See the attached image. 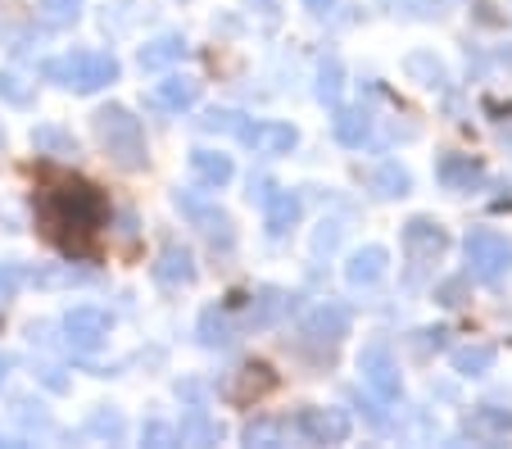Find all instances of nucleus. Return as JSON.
<instances>
[{"instance_id": "34", "label": "nucleus", "mask_w": 512, "mask_h": 449, "mask_svg": "<svg viewBox=\"0 0 512 449\" xmlns=\"http://www.w3.org/2000/svg\"><path fill=\"white\" fill-rule=\"evenodd\" d=\"M467 282H472V277H449V282H440L435 286V304H445V309H458V304L467 300Z\"/></svg>"}, {"instance_id": "2", "label": "nucleus", "mask_w": 512, "mask_h": 449, "mask_svg": "<svg viewBox=\"0 0 512 449\" xmlns=\"http://www.w3.org/2000/svg\"><path fill=\"white\" fill-rule=\"evenodd\" d=\"M96 141L105 146V155L114 159L123 173H141L145 168V132H141V118L132 114L127 105H100L96 109Z\"/></svg>"}, {"instance_id": "41", "label": "nucleus", "mask_w": 512, "mask_h": 449, "mask_svg": "<svg viewBox=\"0 0 512 449\" xmlns=\"http://www.w3.org/2000/svg\"><path fill=\"white\" fill-rule=\"evenodd\" d=\"M141 436L150 440V445H168V440H173V427H168V422H145Z\"/></svg>"}, {"instance_id": "3", "label": "nucleus", "mask_w": 512, "mask_h": 449, "mask_svg": "<svg viewBox=\"0 0 512 449\" xmlns=\"http://www.w3.org/2000/svg\"><path fill=\"white\" fill-rule=\"evenodd\" d=\"M41 78L78 91V96H91V91L118 82V59L105 55V50H73V55L46 59V64H41Z\"/></svg>"}, {"instance_id": "7", "label": "nucleus", "mask_w": 512, "mask_h": 449, "mask_svg": "<svg viewBox=\"0 0 512 449\" xmlns=\"http://www.w3.org/2000/svg\"><path fill=\"white\" fill-rule=\"evenodd\" d=\"M290 431L313 440V445H340V440H349L354 422H349L345 409H300L295 422H290Z\"/></svg>"}, {"instance_id": "39", "label": "nucleus", "mask_w": 512, "mask_h": 449, "mask_svg": "<svg viewBox=\"0 0 512 449\" xmlns=\"http://www.w3.org/2000/svg\"><path fill=\"white\" fill-rule=\"evenodd\" d=\"M277 436H281V422H250V427H245L250 445H272Z\"/></svg>"}, {"instance_id": "23", "label": "nucleus", "mask_w": 512, "mask_h": 449, "mask_svg": "<svg viewBox=\"0 0 512 449\" xmlns=\"http://www.w3.org/2000/svg\"><path fill=\"white\" fill-rule=\"evenodd\" d=\"M32 150L37 155H50V159H78V141H73V132H64V127L46 123L32 132Z\"/></svg>"}, {"instance_id": "11", "label": "nucleus", "mask_w": 512, "mask_h": 449, "mask_svg": "<svg viewBox=\"0 0 512 449\" xmlns=\"http://www.w3.org/2000/svg\"><path fill=\"white\" fill-rule=\"evenodd\" d=\"M177 209H182L186 218H195V227H200L204 236H209L213 245H232L236 241V232H232V218L223 214V209H209V205H200V200H191V196H182V191H177Z\"/></svg>"}, {"instance_id": "38", "label": "nucleus", "mask_w": 512, "mask_h": 449, "mask_svg": "<svg viewBox=\"0 0 512 449\" xmlns=\"http://www.w3.org/2000/svg\"><path fill=\"white\" fill-rule=\"evenodd\" d=\"M37 381L46 386V391H55V395H68V386L73 381L64 377V368H55V363H46V368H37Z\"/></svg>"}, {"instance_id": "32", "label": "nucleus", "mask_w": 512, "mask_h": 449, "mask_svg": "<svg viewBox=\"0 0 512 449\" xmlns=\"http://www.w3.org/2000/svg\"><path fill=\"white\" fill-rule=\"evenodd\" d=\"M41 14H46V23H55V28H68V23L82 14V0H41Z\"/></svg>"}, {"instance_id": "18", "label": "nucleus", "mask_w": 512, "mask_h": 449, "mask_svg": "<svg viewBox=\"0 0 512 449\" xmlns=\"http://www.w3.org/2000/svg\"><path fill=\"white\" fill-rule=\"evenodd\" d=\"M195 100H200V82H191V78H164L155 91H150V105L164 109V114H182V109H191Z\"/></svg>"}, {"instance_id": "21", "label": "nucleus", "mask_w": 512, "mask_h": 449, "mask_svg": "<svg viewBox=\"0 0 512 449\" xmlns=\"http://www.w3.org/2000/svg\"><path fill=\"white\" fill-rule=\"evenodd\" d=\"M290 309V295L281 291V286H263L259 295H254V309H250V327L254 332H268V327L281 323V313Z\"/></svg>"}, {"instance_id": "9", "label": "nucleus", "mask_w": 512, "mask_h": 449, "mask_svg": "<svg viewBox=\"0 0 512 449\" xmlns=\"http://www.w3.org/2000/svg\"><path fill=\"white\" fill-rule=\"evenodd\" d=\"M404 250L413 254L417 264H435V259H445V250H449V232L435 223V218H408Z\"/></svg>"}, {"instance_id": "12", "label": "nucleus", "mask_w": 512, "mask_h": 449, "mask_svg": "<svg viewBox=\"0 0 512 449\" xmlns=\"http://www.w3.org/2000/svg\"><path fill=\"white\" fill-rule=\"evenodd\" d=\"M435 177L449 186V191H472V186H485L490 177H485V164L472 155H445L440 164H435Z\"/></svg>"}, {"instance_id": "37", "label": "nucleus", "mask_w": 512, "mask_h": 449, "mask_svg": "<svg viewBox=\"0 0 512 449\" xmlns=\"http://www.w3.org/2000/svg\"><path fill=\"white\" fill-rule=\"evenodd\" d=\"M28 282V273H23L19 264H0V300H10V295H19V286Z\"/></svg>"}, {"instance_id": "29", "label": "nucleus", "mask_w": 512, "mask_h": 449, "mask_svg": "<svg viewBox=\"0 0 512 449\" xmlns=\"http://www.w3.org/2000/svg\"><path fill=\"white\" fill-rule=\"evenodd\" d=\"M313 91H318L322 105H340V91H345V64H340L336 55H327L318 64V87Z\"/></svg>"}, {"instance_id": "30", "label": "nucleus", "mask_w": 512, "mask_h": 449, "mask_svg": "<svg viewBox=\"0 0 512 449\" xmlns=\"http://www.w3.org/2000/svg\"><path fill=\"white\" fill-rule=\"evenodd\" d=\"M87 436H96V440H114V445H118V440L127 436L123 413H118V409H96V413L87 418Z\"/></svg>"}, {"instance_id": "25", "label": "nucleus", "mask_w": 512, "mask_h": 449, "mask_svg": "<svg viewBox=\"0 0 512 449\" xmlns=\"http://www.w3.org/2000/svg\"><path fill=\"white\" fill-rule=\"evenodd\" d=\"M404 73L417 82V87H431V91H435V87H445V82H449L445 64H440V59H435L431 50H413V55L404 59Z\"/></svg>"}, {"instance_id": "26", "label": "nucleus", "mask_w": 512, "mask_h": 449, "mask_svg": "<svg viewBox=\"0 0 512 449\" xmlns=\"http://www.w3.org/2000/svg\"><path fill=\"white\" fill-rule=\"evenodd\" d=\"M195 336H200L204 350H227V345H232V323H227V313L209 304V309L200 313V323H195Z\"/></svg>"}, {"instance_id": "14", "label": "nucleus", "mask_w": 512, "mask_h": 449, "mask_svg": "<svg viewBox=\"0 0 512 449\" xmlns=\"http://www.w3.org/2000/svg\"><path fill=\"white\" fill-rule=\"evenodd\" d=\"M191 177L204 186V191H223V186L236 177V164H232V155H223V150H195Z\"/></svg>"}, {"instance_id": "36", "label": "nucleus", "mask_w": 512, "mask_h": 449, "mask_svg": "<svg viewBox=\"0 0 512 449\" xmlns=\"http://www.w3.org/2000/svg\"><path fill=\"white\" fill-rule=\"evenodd\" d=\"M340 236H345V227H340L336 218H327V223L313 232V254H331L340 245Z\"/></svg>"}, {"instance_id": "40", "label": "nucleus", "mask_w": 512, "mask_h": 449, "mask_svg": "<svg viewBox=\"0 0 512 449\" xmlns=\"http://www.w3.org/2000/svg\"><path fill=\"white\" fill-rule=\"evenodd\" d=\"M354 404H358V409H363V413H368V422H372V427H381V431L390 427V418H386V413H381V404H377V400H363V395H354Z\"/></svg>"}, {"instance_id": "8", "label": "nucleus", "mask_w": 512, "mask_h": 449, "mask_svg": "<svg viewBox=\"0 0 512 449\" xmlns=\"http://www.w3.org/2000/svg\"><path fill=\"white\" fill-rule=\"evenodd\" d=\"M349 309L345 304H336V300H322V304H313L309 313H304V323H300V332H304V341H318V345H340L349 336Z\"/></svg>"}, {"instance_id": "20", "label": "nucleus", "mask_w": 512, "mask_h": 449, "mask_svg": "<svg viewBox=\"0 0 512 449\" xmlns=\"http://www.w3.org/2000/svg\"><path fill=\"white\" fill-rule=\"evenodd\" d=\"M155 282L164 286H191L195 282V264H191V250L182 245H164L155 259Z\"/></svg>"}, {"instance_id": "45", "label": "nucleus", "mask_w": 512, "mask_h": 449, "mask_svg": "<svg viewBox=\"0 0 512 449\" xmlns=\"http://www.w3.org/2000/svg\"><path fill=\"white\" fill-rule=\"evenodd\" d=\"M5 372H10V359H5V354H0V377H5Z\"/></svg>"}, {"instance_id": "28", "label": "nucleus", "mask_w": 512, "mask_h": 449, "mask_svg": "<svg viewBox=\"0 0 512 449\" xmlns=\"http://www.w3.org/2000/svg\"><path fill=\"white\" fill-rule=\"evenodd\" d=\"M372 186H377L381 200H399L413 191V177H408V168H399L395 159H390V164H381L377 173H372Z\"/></svg>"}, {"instance_id": "24", "label": "nucleus", "mask_w": 512, "mask_h": 449, "mask_svg": "<svg viewBox=\"0 0 512 449\" xmlns=\"http://www.w3.org/2000/svg\"><path fill=\"white\" fill-rule=\"evenodd\" d=\"M494 359H499L494 345H458V350L449 354V363H454L458 377H485V372L494 368Z\"/></svg>"}, {"instance_id": "1", "label": "nucleus", "mask_w": 512, "mask_h": 449, "mask_svg": "<svg viewBox=\"0 0 512 449\" xmlns=\"http://www.w3.org/2000/svg\"><path fill=\"white\" fill-rule=\"evenodd\" d=\"M105 218H109V205L91 182L50 177L37 191V227L64 254H96V236Z\"/></svg>"}, {"instance_id": "27", "label": "nucleus", "mask_w": 512, "mask_h": 449, "mask_svg": "<svg viewBox=\"0 0 512 449\" xmlns=\"http://www.w3.org/2000/svg\"><path fill=\"white\" fill-rule=\"evenodd\" d=\"M177 440H182V445H213V440H223V427L204 409H191L182 418V427H177Z\"/></svg>"}, {"instance_id": "22", "label": "nucleus", "mask_w": 512, "mask_h": 449, "mask_svg": "<svg viewBox=\"0 0 512 449\" xmlns=\"http://www.w3.org/2000/svg\"><path fill=\"white\" fill-rule=\"evenodd\" d=\"M467 436H481V440L512 436V413L508 409H494V404H481V409L467 418Z\"/></svg>"}, {"instance_id": "17", "label": "nucleus", "mask_w": 512, "mask_h": 449, "mask_svg": "<svg viewBox=\"0 0 512 449\" xmlns=\"http://www.w3.org/2000/svg\"><path fill=\"white\" fill-rule=\"evenodd\" d=\"M277 386V372L268 368V363H245L241 372H236V381H232V400L236 404H254V400H263V395Z\"/></svg>"}, {"instance_id": "5", "label": "nucleus", "mask_w": 512, "mask_h": 449, "mask_svg": "<svg viewBox=\"0 0 512 449\" xmlns=\"http://www.w3.org/2000/svg\"><path fill=\"white\" fill-rule=\"evenodd\" d=\"M358 372H363V386H368L381 404H395L399 395H404V377H399V363H395V354H390L386 341L363 345V354H358Z\"/></svg>"}, {"instance_id": "33", "label": "nucleus", "mask_w": 512, "mask_h": 449, "mask_svg": "<svg viewBox=\"0 0 512 449\" xmlns=\"http://www.w3.org/2000/svg\"><path fill=\"white\" fill-rule=\"evenodd\" d=\"M241 123H245V118L236 114V109H209V114L200 118L204 132H227V137H236V132H241Z\"/></svg>"}, {"instance_id": "10", "label": "nucleus", "mask_w": 512, "mask_h": 449, "mask_svg": "<svg viewBox=\"0 0 512 449\" xmlns=\"http://www.w3.org/2000/svg\"><path fill=\"white\" fill-rule=\"evenodd\" d=\"M236 137H241L245 146L263 150V155H290V150L300 146V132L290 123H241Z\"/></svg>"}, {"instance_id": "16", "label": "nucleus", "mask_w": 512, "mask_h": 449, "mask_svg": "<svg viewBox=\"0 0 512 449\" xmlns=\"http://www.w3.org/2000/svg\"><path fill=\"white\" fill-rule=\"evenodd\" d=\"M182 59H186L182 32H164V37H155V41H145L141 46V69L145 73H164V69H173V64H182Z\"/></svg>"}, {"instance_id": "4", "label": "nucleus", "mask_w": 512, "mask_h": 449, "mask_svg": "<svg viewBox=\"0 0 512 449\" xmlns=\"http://www.w3.org/2000/svg\"><path fill=\"white\" fill-rule=\"evenodd\" d=\"M463 254H467V277L472 282H485L494 286L499 277L512 273V241L494 227H472L463 241Z\"/></svg>"}, {"instance_id": "6", "label": "nucleus", "mask_w": 512, "mask_h": 449, "mask_svg": "<svg viewBox=\"0 0 512 449\" xmlns=\"http://www.w3.org/2000/svg\"><path fill=\"white\" fill-rule=\"evenodd\" d=\"M109 327H114V318L100 304H73L64 313V341H68V350H78V354H96L105 345Z\"/></svg>"}, {"instance_id": "44", "label": "nucleus", "mask_w": 512, "mask_h": 449, "mask_svg": "<svg viewBox=\"0 0 512 449\" xmlns=\"http://www.w3.org/2000/svg\"><path fill=\"white\" fill-rule=\"evenodd\" d=\"M259 5H263V10H259L263 19H277V0H259Z\"/></svg>"}, {"instance_id": "42", "label": "nucleus", "mask_w": 512, "mask_h": 449, "mask_svg": "<svg viewBox=\"0 0 512 449\" xmlns=\"http://www.w3.org/2000/svg\"><path fill=\"white\" fill-rule=\"evenodd\" d=\"M19 409H23L19 418H23V427H28V431H32V427H50V418H46V413H41V404H37V413H32V404H28V400H23Z\"/></svg>"}, {"instance_id": "15", "label": "nucleus", "mask_w": 512, "mask_h": 449, "mask_svg": "<svg viewBox=\"0 0 512 449\" xmlns=\"http://www.w3.org/2000/svg\"><path fill=\"white\" fill-rule=\"evenodd\" d=\"M386 268H390L386 245H363V250L349 254L345 277H349V286H377L386 277Z\"/></svg>"}, {"instance_id": "13", "label": "nucleus", "mask_w": 512, "mask_h": 449, "mask_svg": "<svg viewBox=\"0 0 512 449\" xmlns=\"http://www.w3.org/2000/svg\"><path fill=\"white\" fill-rule=\"evenodd\" d=\"M300 196L295 191H268L263 196V223H268V236L272 241H281V236L290 232V227L300 223Z\"/></svg>"}, {"instance_id": "35", "label": "nucleus", "mask_w": 512, "mask_h": 449, "mask_svg": "<svg viewBox=\"0 0 512 449\" xmlns=\"http://www.w3.org/2000/svg\"><path fill=\"white\" fill-rule=\"evenodd\" d=\"M28 282H37V286H73V282H91V277L73 273V268H46V273H28Z\"/></svg>"}, {"instance_id": "19", "label": "nucleus", "mask_w": 512, "mask_h": 449, "mask_svg": "<svg viewBox=\"0 0 512 449\" xmlns=\"http://www.w3.org/2000/svg\"><path fill=\"white\" fill-rule=\"evenodd\" d=\"M331 132H336L340 146L358 150L363 141L372 137V114L363 105H349V109H336V118H331Z\"/></svg>"}, {"instance_id": "31", "label": "nucleus", "mask_w": 512, "mask_h": 449, "mask_svg": "<svg viewBox=\"0 0 512 449\" xmlns=\"http://www.w3.org/2000/svg\"><path fill=\"white\" fill-rule=\"evenodd\" d=\"M0 100L14 109H28L32 105V87L19 78V73H0Z\"/></svg>"}, {"instance_id": "43", "label": "nucleus", "mask_w": 512, "mask_h": 449, "mask_svg": "<svg viewBox=\"0 0 512 449\" xmlns=\"http://www.w3.org/2000/svg\"><path fill=\"white\" fill-rule=\"evenodd\" d=\"M309 5V14H318V19H327L331 10H336V0H304Z\"/></svg>"}]
</instances>
